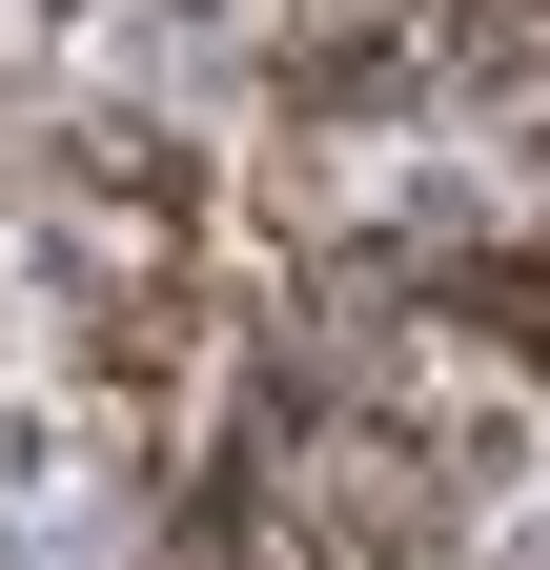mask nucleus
Segmentation results:
<instances>
[{"label":"nucleus","instance_id":"nucleus-1","mask_svg":"<svg viewBox=\"0 0 550 570\" xmlns=\"http://www.w3.org/2000/svg\"><path fill=\"white\" fill-rule=\"evenodd\" d=\"M265 530H286L306 570H449V530H469V469L449 449H407V428H367V407H306V428H265Z\"/></svg>","mask_w":550,"mask_h":570},{"label":"nucleus","instance_id":"nucleus-2","mask_svg":"<svg viewBox=\"0 0 550 570\" xmlns=\"http://www.w3.org/2000/svg\"><path fill=\"white\" fill-rule=\"evenodd\" d=\"M429 306H449V346H490V367L550 387V245H449V265H429Z\"/></svg>","mask_w":550,"mask_h":570}]
</instances>
